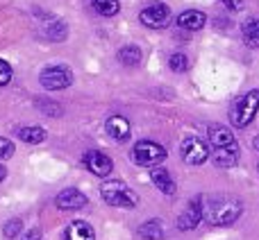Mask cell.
<instances>
[{
	"label": "cell",
	"mask_w": 259,
	"mask_h": 240,
	"mask_svg": "<svg viewBox=\"0 0 259 240\" xmlns=\"http://www.w3.org/2000/svg\"><path fill=\"white\" fill-rule=\"evenodd\" d=\"M84 204H87V197H84V193L77 191V188H64L57 195V206L64 211H77Z\"/></svg>",
	"instance_id": "obj_10"
},
{
	"label": "cell",
	"mask_w": 259,
	"mask_h": 240,
	"mask_svg": "<svg viewBox=\"0 0 259 240\" xmlns=\"http://www.w3.org/2000/svg\"><path fill=\"white\" fill-rule=\"evenodd\" d=\"M209 143L214 145V150H228V147H234V136L230 129L221 127V125H211L209 127Z\"/></svg>",
	"instance_id": "obj_12"
},
{
	"label": "cell",
	"mask_w": 259,
	"mask_h": 240,
	"mask_svg": "<svg viewBox=\"0 0 259 240\" xmlns=\"http://www.w3.org/2000/svg\"><path fill=\"white\" fill-rule=\"evenodd\" d=\"M44 34L50 41H64L66 39V25L62 21H57V18H50V23L44 27Z\"/></svg>",
	"instance_id": "obj_22"
},
{
	"label": "cell",
	"mask_w": 259,
	"mask_h": 240,
	"mask_svg": "<svg viewBox=\"0 0 259 240\" xmlns=\"http://www.w3.org/2000/svg\"><path fill=\"white\" fill-rule=\"evenodd\" d=\"M23 240H44V233L39 229H30L27 233H23Z\"/></svg>",
	"instance_id": "obj_28"
},
{
	"label": "cell",
	"mask_w": 259,
	"mask_h": 240,
	"mask_svg": "<svg viewBox=\"0 0 259 240\" xmlns=\"http://www.w3.org/2000/svg\"><path fill=\"white\" fill-rule=\"evenodd\" d=\"M9 80H12V66L5 59H0V86L9 84Z\"/></svg>",
	"instance_id": "obj_26"
},
{
	"label": "cell",
	"mask_w": 259,
	"mask_h": 240,
	"mask_svg": "<svg viewBox=\"0 0 259 240\" xmlns=\"http://www.w3.org/2000/svg\"><path fill=\"white\" fill-rule=\"evenodd\" d=\"M200 220H202V197H193V200L184 206L182 213H180L178 229L180 231H191V229H196L198 224H200Z\"/></svg>",
	"instance_id": "obj_8"
},
{
	"label": "cell",
	"mask_w": 259,
	"mask_h": 240,
	"mask_svg": "<svg viewBox=\"0 0 259 240\" xmlns=\"http://www.w3.org/2000/svg\"><path fill=\"white\" fill-rule=\"evenodd\" d=\"M257 109H259V89H252V91H248L243 98H239L237 102H234V107L230 109V123L237 129L248 127V125L255 120Z\"/></svg>",
	"instance_id": "obj_3"
},
{
	"label": "cell",
	"mask_w": 259,
	"mask_h": 240,
	"mask_svg": "<svg viewBox=\"0 0 259 240\" xmlns=\"http://www.w3.org/2000/svg\"><path fill=\"white\" fill-rule=\"evenodd\" d=\"M132 159L137 165L152 168V165H159L166 159V150L155 141H139L132 147Z\"/></svg>",
	"instance_id": "obj_4"
},
{
	"label": "cell",
	"mask_w": 259,
	"mask_h": 240,
	"mask_svg": "<svg viewBox=\"0 0 259 240\" xmlns=\"http://www.w3.org/2000/svg\"><path fill=\"white\" fill-rule=\"evenodd\" d=\"M211 161H214L216 168H232L239 161V147H228V150H216L211 154Z\"/></svg>",
	"instance_id": "obj_17"
},
{
	"label": "cell",
	"mask_w": 259,
	"mask_h": 240,
	"mask_svg": "<svg viewBox=\"0 0 259 240\" xmlns=\"http://www.w3.org/2000/svg\"><path fill=\"white\" fill-rule=\"evenodd\" d=\"M14 154V143L9 141V138H3L0 136V159H9V156Z\"/></svg>",
	"instance_id": "obj_25"
},
{
	"label": "cell",
	"mask_w": 259,
	"mask_h": 240,
	"mask_svg": "<svg viewBox=\"0 0 259 240\" xmlns=\"http://www.w3.org/2000/svg\"><path fill=\"white\" fill-rule=\"evenodd\" d=\"M241 39L248 48H259V18H246L243 21Z\"/></svg>",
	"instance_id": "obj_16"
},
{
	"label": "cell",
	"mask_w": 259,
	"mask_h": 240,
	"mask_svg": "<svg viewBox=\"0 0 259 240\" xmlns=\"http://www.w3.org/2000/svg\"><path fill=\"white\" fill-rule=\"evenodd\" d=\"M221 3H223L230 12H239V9L243 7V0H221Z\"/></svg>",
	"instance_id": "obj_27"
},
{
	"label": "cell",
	"mask_w": 259,
	"mask_h": 240,
	"mask_svg": "<svg viewBox=\"0 0 259 240\" xmlns=\"http://www.w3.org/2000/svg\"><path fill=\"white\" fill-rule=\"evenodd\" d=\"M139 21L146 27H152V30H164L170 23V7L164 3H152L148 7L141 9L139 14Z\"/></svg>",
	"instance_id": "obj_7"
},
{
	"label": "cell",
	"mask_w": 259,
	"mask_h": 240,
	"mask_svg": "<svg viewBox=\"0 0 259 240\" xmlns=\"http://www.w3.org/2000/svg\"><path fill=\"white\" fill-rule=\"evenodd\" d=\"M91 7H94V12L98 14V16H116L118 9H121V3L118 0H91Z\"/></svg>",
	"instance_id": "obj_19"
},
{
	"label": "cell",
	"mask_w": 259,
	"mask_h": 240,
	"mask_svg": "<svg viewBox=\"0 0 259 240\" xmlns=\"http://www.w3.org/2000/svg\"><path fill=\"white\" fill-rule=\"evenodd\" d=\"M21 231H23V222L18 218H14V220H9V222H5V227H3V233L7 236L9 240H14V238H18L21 236Z\"/></svg>",
	"instance_id": "obj_24"
},
{
	"label": "cell",
	"mask_w": 259,
	"mask_h": 240,
	"mask_svg": "<svg viewBox=\"0 0 259 240\" xmlns=\"http://www.w3.org/2000/svg\"><path fill=\"white\" fill-rule=\"evenodd\" d=\"M39 82H41V86L48 91H62V89H68V86L73 84V73L68 66L57 64V66L44 68L39 75Z\"/></svg>",
	"instance_id": "obj_5"
},
{
	"label": "cell",
	"mask_w": 259,
	"mask_h": 240,
	"mask_svg": "<svg viewBox=\"0 0 259 240\" xmlns=\"http://www.w3.org/2000/svg\"><path fill=\"white\" fill-rule=\"evenodd\" d=\"M100 195L109 206H116V209H132V206L139 204V195L125 182H118V179L105 182L100 186Z\"/></svg>",
	"instance_id": "obj_2"
},
{
	"label": "cell",
	"mask_w": 259,
	"mask_h": 240,
	"mask_svg": "<svg viewBox=\"0 0 259 240\" xmlns=\"http://www.w3.org/2000/svg\"><path fill=\"white\" fill-rule=\"evenodd\" d=\"M16 136L21 138L23 143H30V145H36V143H44L46 132L41 127H21L16 132Z\"/></svg>",
	"instance_id": "obj_21"
},
{
	"label": "cell",
	"mask_w": 259,
	"mask_h": 240,
	"mask_svg": "<svg viewBox=\"0 0 259 240\" xmlns=\"http://www.w3.org/2000/svg\"><path fill=\"white\" fill-rule=\"evenodd\" d=\"M180 156H182V161L189 165H202L209 159V143L200 141V138H196V136L184 138L182 145H180Z\"/></svg>",
	"instance_id": "obj_6"
},
{
	"label": "cell",
	"mask_w": 259,
	"mask_h": 240,
	"mask_svg": "<svg viewBox=\"0 0 259 240\" xmlns=\"http://www.w3.org/2000/svg\"><path fill=\"white\" fill-rule=\"evenodd\" d=\"M243 213V204L232 195H209L202 197V218L211 227H228L237 222Z\"/></svg>",
	"instance_id": "obj_1"
},
{
	"label": "cell",
	"mask_w": 259,
	"mask_h": 240,
	"mask_svg": "<svg viewBox=\"0 0 259 240\" xmlns=\"http://www.w3.org/2000/svg\"><path fill=\"white\" fill-rule=\"evenodd\" d=\"M252 147H255V150L259 152V136H255V138H252Z\"/></svg>",
	"instance_id": "obj_30"
},
{
	"label": "cell",
	"mask_w": 259,
	"mask_h": 240,
	"mask_svg": "<svg viewBox=\"0 0 259 240\" xmlns=\"http://www.w3.org/2000/svg\"><path fill=\"white\" fill-rule=\"evenodd\" d=\"M207 23V16L198 9H187L178 16V25L182 30H189V32H196V30H202V25Z\"/></svg>",
	"instance_id": "obj_13"
},
{
	"label": "cell",
	"mask_w": 259,
	"mask_h": 240,
	"mask_svg": "<svg viewBox=\"0 0 259 240\" xmlns=\"http://www.w3.org/2000/svg\"><path fill=\"white\" fill-rule=\"evenodd\" d=\"M66 240H96L94 227L89 222H84V220H75V222L68 224Z\"/></svg>",
	"instance_id": "obj_15"
},
{
	"label": "cell",
	"mask_w": 259,
	"mask_h": 240,
	"mask_svg": "<svg viewBox=\"0 0 259 240\" xmlns=\"http://www.w3.org/2000/svg\"><path fill=\"white\" fill-rule=\"evenodd\" d=\"M150 182L155 184L157 188H159L161 193H164V195H175V182L173 179H170V172L166 168H155L150 172Z\"/></svg>",
	"instance_id": "obj_14"
},
{
	"label": "cell",
	"mask_w": 259,
	"mask_h": 240,
	"mask_svg": "<svg viewBox=\"0 0 259 240\" xmlns=\"http://www.w3.org/2000/svg\"><path fill=\"white\" fill-rule=\"evenodd\" d=\"M168 66H170V71H175V73H184L187 71V66H189L187 54L184 52H173L168 57Z\"/></svg>",
	"instance_id": "obj_23"
},
{
	"label": "cell",
	"mask_w": 259,
	"mask_h": 240,
	"mask_svg": "<svg viewBox=\"0 0 259 240\" xmlns=\"http://www.w3.org/2000/svg\"><path fill=\"white\" fill-rule=\"evenodd\" d=\"M5 177H7V170H5V165L3 163H0V182H3V179Z\"/></svg>",
	"instance_id": "obj_29"
},
{
	"label": "cell",
	"mask_w": 259,
	"mask_h": 240,
	"mask_svg": "<svg viewBox=\"0 0 259 240\" xmlns=\"http://www.w3.org/2000/svg\"><path fill=\"white\" fill-rule=\"evenodd\" d=\"M139 233L146 240H161L164 238V227H161L159 220H148V222H143L139 227Z\"/></svg>",
	"instance_id": "obj_20"
},
{
	"label": "cell",
	"mask_w": 259,
	"mask_h": 240,
	"mask_svg": "<svg viewBox=\"0 0 259 240\" xmlns=\"http://www.w3.org/2000/svg\"><path fill=\"white\" fill-rule=\"evenodd\" d=\"M105 129H107V134L114 138V141L123 143L130 138V134H132V127H130V123L123 116H112L107 118V123H105Z\"/></svg>",
	"instance_id": "obj_11"
},
{
	"label": "cell",
	"mask_w": 259,
	"mask_h": 240,
	"mask_svg": "<svg viewBox=\"0 0 259 240\" xmlns=\"http://www.w3.org/2000/svg\"><path fill=\"white\" fill-rule=\"evenodd\" d=\"M84 165H87V170L89 172H94L96 177H109L112 174V168H114V163H112V159H109L105 152H100V150H89V152H84Z\"/></svg>",
	"instance_id": "obj_9"
},
{
	"label": "cell",
	"mask_w": 259,
	"mask_h": 240,
	"mask_svg": "<svg viewBox=\"0 0 259 240\" xmlns=\"http://www.w3.org/2000/svg\"><path fill=\"white\" fill-rule=\"evenodd\" d=\"M141 57L143 54H141L139 45H123V48L118 50V62L127 68H137L139 64H141Z\"/></svg>",
	"instance_id": "obj_18"
}]
</instances>
